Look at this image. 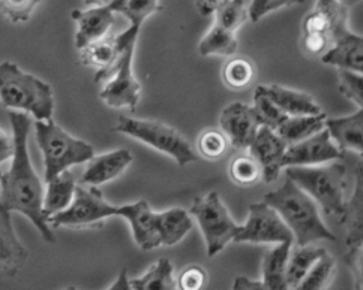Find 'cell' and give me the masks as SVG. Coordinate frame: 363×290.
Listing matches in <instances>:
<instances>
[{
  "mask_svg": "<svg viewBox=\"0 0 363 290\" xmlns=\"http://www.w3.org/2000/svg\"><path fill=\"white\" fill-rule=\"evenodd\" d=\"M289 145L285 144L275 130L260 126L250 145V153L262 168V178L266 184L279 178L282 169V157Z\"/></svg>",
  "mask_w": 363,
  "mask_h": 290,
  "instance_id": "13",
  "label": "cell"
},
{
  "mask_svg": "<svg viewBox=\"0 0 363 290\" xmlns=\"http://www.w3.org/2000/svg\"><path fill=\"white\" fill-rule=\"evenodd\" d=\"M255 74L257 71H255L254 63L250 59H245V57L230 60L223 69L225 84L235 90H243L248 86H251V83L255 78Z\"/></svg>",
  "mask_w": 363,
  "mask_h": 290,
  "instance_id": "33",
  "label": "cell"
},
{
  "mask_svg": "<svg viewBox=\"0 0 363 290\" xmlns=\"http://www.w3.org/2000/svg\"><path fill=\"white\" fill-rule=\"evenodd\" d=\"M199 151L203 157L209 161H218L221 159L224 153L227 151L228 147V139L223 132H219L216 129L206 130L204 134L200 135L199 138Z\"/></svg>",
  "mask_w": 363,
  "mask_h": 290,
  "instance_id": "37",
  "label": "cell"
},
{
  "mask_svg": "<svg viewBox=\"0 0 363 290\" xmlns=\"http://www.w3.org/2000/svg\"><path fill=\"white\" fill-rule=\"evenodd\" d=\"M110 2H113V0H83V4H84L86 6H90V8H94V6H102V5H108Z\"/></svg>",
  "mask_w": 363,
  "mask_h": 290,
  "instance_id": "46",
  "label": "cell"
},
{
  "mask_svg": "<svg viewBox=\"0 0 363 290\" xmlns=\"http://www.w3.org/2000/svg\"><path fill=\"white\" fill-rule=\"evenodd\" d=\"M157 229L161 245L172 247L191 232L192 219L184 208H170L157 213Z\"/></svg>",
  "mask_w": 363,
  "mask_h": 290,
  "instance_id": "24",
  "label": "cell"
},
{
  "mask_svg": "<svg viewBox=\"0 0 363 290\" xmlns=\"http://www.w3.org/2000/svg\"><path fill=\"white\" fill-rule=\"evenodd\" d=\"M260 87L264 91V95L287 117L317 115L323 112L318 103L308 93H303V91L285 88L278 84Z\"/></svg>",
  "mask_w": 363,
  "mask_h": 290,
  "instance_id": "21",
  "label": "cell"
},
{
  "mask_svg": "<svg viewBox=\"0 0 363 290\" xmlns=\"http://www.w3.org/2000/svg\"><path fill=\"white\" fill-rule=\"evenodd\" d=\"M0 178H2V173H0Z\"/></svg>",
  "mask_w": 363,
  "mask_h": 290,
  "instance_id": "49",
  "label": "cell"
},
{
  "mask_svg": "<svg viewBox=\"0 0 363 290\" xmlns=\"http://www.w3.org/2000/svg\"><path fill=\"white\" fill-rule=\"evenodd\" d=\"M140 28L129 25L116 36L119 45V56L101 90L102 102L111 108H128L135 112L141 98V84L134 75L133 63Z\"/></svg>",
  "mask_w": 363,
  "mask_h": 290,
  "instance_id": "6",
  "label": "cell"
},
{
  "mask_svg": "<svg viewBox=\"0 0 363 290\" xmlns=\"http://www.w3.org/2000/svg\"><path fill=\"white\" fill-rule=\"evenodd\" d=\"M12 138H14V154L11 157L8 173L0 178V207L9 213H20L28 217L38 232L47 243L56 241L47 219L43 214L44 187L32 166L29 156V135L32 120L28 114L9 111L8 112Z\"/></svg>",
  "mask_w": 363,
  "mask_h": 290,
  "instance_id": "1",
  "label": "cell"
},
{
  "mask_svg": "<svg viewBox=\"0 0 363 290\" xmlns=\"http://www.w3.org/2000/svg\"><path fill=\"white\" fill-rule=\"evenodd\" d=\"M0 102L8 110L33 115L36 122L53 120L55 98L50 84L12 62L0 63Z\"/></svg>",
  "mask_w": 363,
  "mask_h": 290,
  "instance_id": "3",
  "label": "cell"
},
{
  "mask_svg": "<svg viewBox=\"0 0 363 290\" xmlns=\"http://www.w3.org/2000/svg\"><path fill=\"white\" fill-rule=\"evenodd\" d=\"M336 2H340V4L344 5L345 8H350V6H354V5L360 4L362 0H336Z\"/></svg>",
  "mask_w": 363,
  "mask_h": 290,
  "instance_id": "47",
  "label": "cell"
},
{
  "mask_svg": "<svg viewBox=\"0 0 363 290\" xmlns=\"http://www.w3.org/2000/svg\"><path fill=\"white\" fill-rule=\"evenodd\" d=\"M326 114L321 112L317 115H301V117H287L285 122L278 127V137L287 144L293 145L301 141L308 139L324 129Z\"/></svg>",
  "mask_w": 363,
  "mask_h": 290,
  "instance_id": "28",
  "label": "cell"
},
{
  "mask_svg": "<svg viewBox=\"0 0 363 290\" xmlns=\"http://www.w3.org/2000/svg\"><path fill=\"white\" fill-rule=\"evenodd\" d=\"M233 290H267L262 280H251L248 277L240 275L235 280Z\"/></svg>",
  "mask_w": 363,
  "mask_h": 290,
  "instance_id": "43",
  "label": "cell"
},
{
  "mask_svg": "<svg viewBox=\"0 0 363 290\" xmlns=\"http://www.w3.org/2000/svg\"><path fill=\"white\" fill-rule=\"evenodd\" d=\"M119 56V45L116 36H106L89 44L80 50V60L86 66H92L96 69L94 81L96 84L106 83L113 69V66Z\"/></svg>",
  "mask_w": 363,
  "mask_h": 290,
  "instance_id": "22",
  "label": "cell"
},
{
  "mask_svg": "<svg viewBox=\"0 0 363 290\" xmlns=\"http://www.w3.org/2000/svg\"><path fill=\"white\" fill-rule=\"evenodd\" d=\"M293 243H282L266 253L263 260V280L262 283L267 290H290L285 279V267Z\"/></svg>",
  "mask_w": 363,
  "mask_h": 290,
  "instance_id": "27",
  "label": "cell"
},
{
  "mask_svg": "<svg viewBox=\"0 0 363 290\" xmlns=\"http://www.w3.org/2000/svg\"><path fill=\"white\" fill-rule=\"evenodd\" d=\"M252 110L258 118L260 126H266L275 132L285 122V118H287V115H285L277 105L264 95V91L262 90L260 86L255 88Z\"/></svg>",
  "mask_w": 363,
  "mask_h": 290,
  "instance_id": "35",
  "label": "cell"
},
{
  "mask_svg": "<svg viewBox=\"0 0 363 290\" xmlns=\"http://www.w3.org/2000/svg\"><path fill=\"white\" fill-rule=\"evenodd\" d=\"M235 243L248 244H282L293 243L294 236L274 208L264 202L250 205V217L239 228Z\"/></svg>",
  "mask_w": 363,
  "mask_h": 290,
  "instance_id": "11",
  "label": "cell"
},
{
  "mask_svg": "<svg viewBox=\"0 0 363 290\" xmlns=\"http://www.w3.org/2000/svg\"><path fill=\"white\" fill-rule=\"evenodd\" d=\"M114 14L116 12L110 4L89 8L86 11L74 9L71 12V17L77 23L75 47L83 50L89 44L106 37L116 23Z\"/></svg>",
  "mask_w": 363,
  "mask_h": 290,
  "instance_id": "16",
  "label": "cell"
},
{
  "mask_svg": "<svg viewBox=\"0 0 363 290\" xmlns=\"http://www.w3.org/2000/svg\"><path fill=\"white\" fill-rule=\"evenodd\" d=\"M328 253L326 248L317 247L313 244L308 245H294L291 247L287 267H285V279L290 290H293L297 284L302 282L308 271L313 268L315 263Z\"/></svg>",
  "mask_w": 363,
  "mask_h": 290,
  "instance_id": "25",
  "label": "cell"
},
{
  "mask_svg": "<svg viewBox=\"0 0 363 290\" xmlns=\"http://www.w3.org/2000/svg\"><path fill=\"white\" fill-rule=\"evenodd\" d=\"M133 290H179L170 259L161 257L137 279L129 280Z\"/></svg>",
  "mask_w": 363,
  "mask_h": 290,
  "instance_id": "29",
  "label": "cell"
},
{
  "mask_svg": "<svg viewBox=\"0 0 363 290\" xmlns=\"http://www.w3.org/2000/svg\"><path fill=\"white\" fill-rule=\"evenodd\" d=\"M324 129L333 144L342 150H352L354 153L362 154L363 151V111L338 117V118H326Z\"/></svg>",
  "mask_w": 363,
  "mask_h": 290,
  "instance_id": "20",
  "label": "cell"
},
{
  "mask_svg": "<svg viewBox=\"0 0 363 290\" xmlns=\"http://www.w3.org/2000/svg\"><path fill=\"white\" fill-rule=\"evenodd\" d=\"M114 130L170 156L180 166H185L199 159L189 141L184 135H180L176 129L164 123L121 115Z\"/></svg>",
  "mask_w": 363,
  "mask_h": 290,
  "instance_id": "7",
  "label": "cell"
},
{
  "mask_svg": "<svg viewBox=\"0 0 363 290\" xmlns=\"http://www.w3.org/2000/svg\"><path fill=\"white\" fill-rule=\"evenodd\" d=\"M230 177L239 186H252L262 178V168L251 154L238 156L230 163Z\"/></svg>",
  "mask_w": 363,
  "mask_h": 290,
  "instance_id": "36",
  "label": "cell"
},
{
  "mask_svg": "<svg viewBox=\"0 0 363 290\" xmlns=\"http://www.w3.org/2000/svg\"><path fill=\"white\" fill-rule=\"evenodd\" d=\"M122 207L111 205L106 201L104 193L95 186H77L71 205L62 213L50 217V228H90L99 226L102 220L118 216L121 217Z\"/></svg>",
  "mask_w": 363,
  "mask_h": 290,
  "instance_id": "9",
  "label": "cell"
},
{
  "mask_svg": "<svg viewBox=\"0 0 363 290\" xmlns=\"http://www.w3.org/2000/svg\"><path fill=\"white\" fill-rule=\"evenodd\" d=\"M189 216L197 220L207 247V256L213 257L235 240L239 225L230 216L227 207L216 192L194 201Z\"/></svg>",
  "mask_w": 363,
  "mask_h": 290,
  "instance_id": "8",
  "label": "cell"
},
{
  "mask_svg": "<svg viewBox=\"0 0 363 290\" xmlns=\"http://www.w3.org/2000/svg\"><path fill=\"white\" fill-rule=\"evenodd\" d=\"M305 0H252L248 8V16L252 23L260 21L263 17L281 8L301 5Z\"/></svg>",
  "mask_w": 363,
  "mask_h": 290,
  "instance_id": "40",
  "label": "cell"
},
{
  "mask_svg": "<svg viewBox=\"0 0 363 290\" xmlns=\"http://www.w3.org/2000/svg\"><path fill=\"white\" fill-rule=\"evenodd\" d=\"M356 187L354 193L345 204L344 213H342V223L345 225L347 231V240L345 245L348 252H354V250H362V240H363V223H362V209H363V195H362V168H359L357 178H356Z\"/></svg>",
  "mask_w": 363,
  "mask_h": 290,
  "instance_id": "26",
  "label": "cell"
},
{
  "mask_svg": "<svg viewBox=\"0 0 363 290\" xmlns=\"http://www.w3.org/2000/svg\"><path fill=\"white\" fill-rule=\"evenodd\" d=\"M121 207V217L125 219L128 221V225L131 226L137 245L141 250H145V252H150V250L161 247L160 235L157 229V213L150 208L149 202L141 199L134 204Z\"/></svg>",
  "mask_w": 363,
  "mask_h": 290,
  "instance_id": "18",
  "label": "cell"
},
{
  "mask_svg": "<svg viewBox=\"0 0 363 290\" xmlns=\"http://www.w3.org/2000/svg\"><path fill=\"white\" fill-rule=\"evenodd\" d=\"M67 290H75V289H74V287H69V289H67Z\"/></svg>",
  "mask_w": 363,
  "mask_h": 290,
  "instance_id": "48",
  "label": "cell"
},
{
  "mask_svg": "<svg viewBox=\"0 0 363 290\" xmlns=\"http://www.w3.org/2000/svg\"><path fill=\"white\" fill-rule=\"evenodd\" d=\"M107 290H133L131 284H129V277H128L126 269H122L118 279L114 280V283Z\"/></svg>",
  "mask_w": 363,
  "mask_h": 290,
  "instance_id": "45",
  "label": "cell"
},
{
  "mask_svg": "<svg viewBox=\"0 0 363 290\" xmlns=\"http://www.w3.org/2000/svg\"><path fill=\"white\" fill-rule=\"evenodd\" d=\"M340 90L341 93L353 100L359 108L363 105V78L362 74L352 71H340Z\"/></svg>",
  "mask_w": 363,
  "mask_h": 290,
  "instance_id": "39",
  "label": "cell"
},
{
  "mask_svg": "<svg viewBox=\"0 0 363 290\" xmlns=\"http://www.w3.org/2000/svg\"><path fill=\"white\" fill-rule=\"evenodd\" d=\"M77 180L71 170H63L57 177L47 181V190L44 192L43 214L48 219L67 209L75 195Z\"/></svg>",
  "mask_w": 363,
  "mask_h": 290,
  "instance_id": "23",
  "label": "cell"
},
{
  "mask_svg": "<svg viewBox=\"0 0 363 290\" xmlns=\"http://www.w3.org/2000/svg\"><path fill=\"white\" fill-rule=\"evenodd\" d=\"M225 2L227 0H196V8L201 16L207 17L215 14V11Z\"/></svg>",
  "mask_w": 363,
  "mask_h": 290,
  "instance_id": "44",
  "label": "cell"
},
{
  "mask_svg": "<svg viewBox=\"0 0 363 290\" xmlns=\"http://www.w3.org/2000/svg\"><path fill=\"white\" fill-rule=\"evenodd\" d=\"M348 24V8L336 0H317L302 25V47L309 56H323L332 47L333 36Z\"/></svg>",
  "mask_w": 363,
  "mask_h": 290,
  "instance_id": "10",
  "label": "cell"
},
{
  "mask_svg": "<svg viewBox=\"0 0 363 290\" xmlns=\"http://www.w3.org/2000/svg\"><path fill=\"white\" fill-rule=\"evenodd\" d=\"M41 2L43 0H0V11L11 23H26Z\"/></svg>",
  "mask_w": 363,
  "mask_h": 290,
  "instance_id": "38",
  "label": "cell"
},
{
  "mask_svg": "<svg viewBox=\"0 0 363 290\" xmlns=\"http://www.w3.org/2000/svg\"><path fill=\"white\" fill-rule=\"evenodd\" d=\"M285 175L311 199L323 208L326 214L342 216L345 208V166L330 162L326 166H291Z\"/></svg>",
  "mask_w": 363,
  "mask_h": 290,
  "instance_id": "4",
  "label": "cell"
},
{
  "mask_svg": "<svg viewBox=\"0 0 363 290\" xmlns=\"http://www.w3.org/2000/svg\"><path fill=\"white\" fill-rule=\"evenodd\" d=\"M239 41L235 32H230L221 25L213 24L212 29L206 33L199 44L201 56H233L238 51Z\"/></svg>",
  "mask_w": 363,
  "mask_h": 290,
  "instance_id": "30",
  "label": "cell"
},
{
  "mask_svg": "<svg viewBox=\"0 0 363 290\" xmlns=\"http://www.w3.org/2000/svg\"><path fill=\"white\" fill-rule=\"evenodd\" d=\"M110 5L114 12L125 16L131 23L129 25L134 28H141L147 17L162 9L160 0H113Z\"/></svg>",
  "mask_w": 363,
  "mask_h": 290,
  "instance_id": "32",
  "label": "cell"
},
{
  "mask_svg": "<svg viewBox=\"0 0 363 290\" xmlns=\"http://www.w3.org/2000/svg\"><path fill=\"white\" fill-rule=\"evenodd\" d=\"M336 274V262L326 253L308 271L302 282L293 290H328Z\"/></svg>",
  "mask_w": 363,
  "mask_h": 290,
  "instance_id": "31",
  "label": "cell"
},
{
  "mask_svg": "<svg viewBox=\"0 0 363 290\" xmlns=\"http://www.w3.org/2000/svg\"><path fill=\"white\" fill-rule=\"evenodd\" d=\"M341 157L342 151L333 144L328 130L323 129L305 141L289 145L282 157V168L320 166L338 161Z\"/></svg>",
  "mask_w": 363,
  "mask_h": 290,
  "instance_id": "12",
  "label": "cell"
},
{
  "mask_svg": "<svg viewBox=\"0 0 363 290\" xmlns=\"http://www.w3.org/2000/svg\"><path fill=\"white\" fill-rule=\"evenodd\" d=\"M263 202L277 211L291 231L296 245H308L320 240H336L321 220L317 204L291 180L287 178L279 189L269 192Z\"/></svg>",
  "mask_w": 363,
  "mask_h": 290,
  "instance_id": "2",
  "label": "cell"
},
{
  "mask_svg": "<svg viewBox=\"0 0 363 290\" xmlns=\"http://www.w3.org/2000/svg\"><path fill=\"white\" fill-rule=\"evenodd\" d=\"M321 62L340 68V71H363V37L350 30L348 24L333 36L332 47L321 56Z\"/></svg>",
  "mask_w": 363,
  "mask_h": 290,
  "instance_id": "15",
  "label": "cell"
},
{
  "mask_svg": "<svg viewBox=\"0 0 363 290\" xmlns=\"http://www.w3.org/2000/svg\"><path fill=\"white\" fill-rule=\"evenodd\" d=\"M219 123H221L223 134L228 142L239 150L250 149L257 135V130L260 127L252 107L242 102L230 103L223 111Z\"/></svg>",
  "mask_w": 363,
  "mask_h": 290,
  "instance_id": "14",
  "label": "cell"
},
{
  "mask_svg": "<svg viewBox=\"0 0 363 290\" xmlns=\"http://www.w3.org/2000/svg\"><path fill=\"white\" fill-rule=\"evenodd\" d=\"M179 290H203L207 284V272L199 265H191L176 279Z\"/></svg>",
  "mask_w": 363,
  "mask_h": 290,
  "instance_id": "41",
  "label": "cell"
},
{
  "mask_svg": "<svg viewBox=\"0 0 363 290\" xmlns=\"http://www.w3.org/2000/svg\"><path fill=\"white\" fill-rule=\"evenodd\" d=\"M14 154V138L8 135L4 129H0V165L9 161Z\"/></svg>",
  "mask_w": 363,
  "mask_h": 290,
  "instance_id": "42",
  "label": "cell"
},
{
  "mask_svg": "<svg viewBox=\"0 0 363 290\" xmlns=\"http://www.w3.org/2000/svg\"><path fill=\"white\" fill-rule=\"evenodd\" d=\"M29 253L12 226L9 211L0 207V280L16 277L28 262Z\"/></svg>",
  "mask_w": 363,
  "mask_h": 290,
  "instance_id": "17",
  "label": "cell"
},
{
  "mask_svg": "<svg viewBox=\"0 0 363 290\" xmlns=\"http://www.w3.org/2000/svg\"><path fill=\"white\" fill-rule=\"evenodd\" d=\"M133 163V154L125 149L114 150L101 156H94L87 162L80 182L83 186H101L119 177Z\"/></svg>",
  "mask_w": 363,
  "mask_h": 290,
  "instance_id": "19",
  "label": "cell"
},
{
  "mask_svg": "<svg viewBox=\"0 0 363 290\" xmlns=\"http://www.w3.org/2000/svg\"><path fill=\"white\" fill-rule=\"evenodd\" d=\"M35 138L44 156L45 182L95 156L92 145L71 137L55 120L35 122Z\"/></svg>",
  "mask_w": 363,
  "mask_h": 290,
  "instance_id": "5",
  "label": "cell"
},
{
  "mask_svg": "<svg viewBox=\"0 0 363 290\" xmlns=\"http://www.w3.org/2000/svg\"><path fill=\"white\" fill-rule=\"evenodd\" d=\"M248 20L250 16L245 0H227L224 5L215 11V24L235 33Z\"/></svg>",
  "mask_w": 363,
  "mask_h": 290,
  "instance_id": "34",
  "label": "cell"
}]
</instances>
